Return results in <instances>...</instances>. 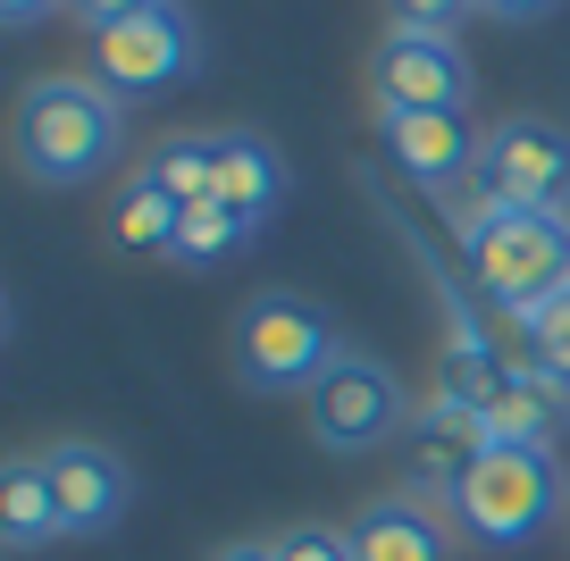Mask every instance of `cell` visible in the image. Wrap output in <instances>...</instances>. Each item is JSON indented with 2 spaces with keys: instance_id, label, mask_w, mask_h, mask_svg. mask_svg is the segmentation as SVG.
Here are the masks:
<instances>
[{
  "instance_id": "cell-1",
  "label": "cell",
  "mask_w": 570,
  "mask_h": 561,
  "mask_svg": "<svg viewBox=\"0 0 570 561\" xmlns=\"http://www.w3.org/2000/svg\"><path fill=\"white\" fill-rule=\"evenodd\" d=\"M118 92L101 76H42L18 101V168L35 185H92L118 159Z\"/></svg>"
},
{
  "instance_id": "cell-2",
  "label": "cell",
  "mask_w": 570,
  "mask_h": 561,
  "mask_svg": "<svg viewBox=\"0 0 570 561\" xmlns=\"http://www.w3.org/2000/svg\"><path fill=\"white\" fill-rule=\"evenodd\" d=\"M462 244H470L479 294L520 318H537L570 285V218L562 210H495V201H479Z\"/></svg>"
},
{
  "instance_id": "cell-3",
  "label": "cell",
  "mask_w": 570,
  "mask_h": 561,
  "mask_svg": "<svg viewBox=\"0 0 570 561\" xmlns=\"http://www.w3.org/2000/svg\"><path fill=\"white\" fill-rule=\"evenodd\" d=\"M227 352H235V377H244L252 394H311L327 368L344 361L336 327H327L311 302H294V294H252Z\"/></svg>"
},
{
  "instance_id": "cell-4",
  "label": "cell",
  "mask_w": 570,
  "mask_h": 561,
  "mask_svg": "<svg viewBox=\"0 0 570 561\" xmlns=\"http://www.w3.org/2000/svg\"><path fill=\"white\" fill-rule=\"evenodd\" d=\"M553 511H570V503H562V470H553L546 444H487L479 470L453 494V520L479 544H520V537H537Z\"/></svg>"
},
{
  "instance_id": "cell-5",
  "label": "cell",
  "mask_w": 570,
  "mask_h": 561,
  "mask_svg": "<svg viewBox=\"0 0 570 561\" xmlns=\"http://www.w3.org/2000/svg\"><path fill=\"white\" fill-rule=\"evenodd\" d=\"M479 201L495 210H570V135L553 118H503L479 135Z\"/></svg>"
},
{
  "instance_id": "cell-6",
  "label": "cell",
  "mask_w": 570,
  "mask_h": 561,
  "mask_svg": "<svg viewBox=\"0 0 570 561\" xmlns=\"http://www.w3.org/2000/svg\"><path fill=\"white\" fill-rule=\"evenodd\" d=\"M303 411H311V436H320L327 453H370V444H386L394 427H403V386H394V368L344 352L320 386L303 394Z\"/></svg>"
},
{
  "instance_id": "cell-7",
  "label": "cell",
  "mask_w": 570,
  "mask_h": 561,
  "mask_svg": "<svg viewBox=\"0 0 570 561\" xmlns=\"http://www.w3.org/2000/svg\"><path fill=\"white\" fill-rule=\"evenodd\" d=\"M370 92H377V118H386V109H453V118H462L470 59H462L453 35H411V26H394L370 51Z\"/></svg>"
},
{
  "instance_id": "cell-8",
  "label": "cell",
  "mask_w": 570,
  "mask_h": 561,
  "mask_svg": "<svg viewBox=\"0 0 570 561\" xmlns=\"http://www.w3.org/2000/svg\"><path fill=\"white\" fill-rule=\"evenodd\" d=\"M194 26H185L177 0H160V9H142L135 26H109V35H92V76H101L109 92H160L177 85L185 68H194Z\"/></svg>"
},
{
  "instance_id": "cell-9",
  "label": "cell",
  "mask_w": 570,
  "mask_h": 561,
  "mask_svg": "<svg viewBox=\"0 0 570 561\" xmlns=\"http://www.w3.org/2000/svg\"><path fill=\"white\" fill-rule=\"evenodd\" d=\"M42 461H51L68 537H101V528H118V511H126V461L109 453V444H51Z\"/></svg>"
},
{
  "instance_id": "cell-10",
  "label": "cell",
  "mask_w": 570,
  "mask_h": 561,
  "mask_svg": "<svg viewBox=\"0 0 570 561\" xmlns=\"http://www.w3.org/2000/svg\"><path fill=\"white\" fill-rule=\"evenodd\" d=\"M386 142L394 168L411 185H453V176H479V135L453 109H386Z\"/></svg>"
},
{
  "instance_id": "cell-11",
  "label": "cell",
  "mask_w": 570,
  "mask_h": 561,
  "mask_svg": "<svg viewBox=\"0 0 570 561\" xmlns=\"http://www.w3.org/2000/svg\"><path fill=\"white\" fill-rule=\"evenodd\" d=\"M562 411H570V386L529 352V361L503 377V394L479 411V427H487V444H546L553 427H562Z\"/></svg>"
},
{
  "instance_id": "cell-12",
  "label": "cell",
  "mask_w": 570,
  "mask_h": 561,
  "mask_svg": "<svg viewBox=\"0 0 570 561\" xmlns=\"http://www.w3.org/2000/svg\"><path fill=\"white\" fill-rule=\"evenodd\" d=\"M487 453V427L470 420V411H445V403H428V420L411 427V494H462V478L479 470Z\"/></svg>"
},
{
  "instance_id": "cell-13",
  "label": "cell",
  "mask_w": 570,
  "mask_h": 561,
  "mask_svg": "<svg viewBox=\"0 0 570 561\" xmlns=\"http://www.w3.org/2000/svg\"><path fill=\"white\" fill-rule=\"evenodd\" d=\"M344 537H353V561H445V528H436V511L403 503V494L370 503Z\"/></svg>"
},
{
  "instance_id": "cell-14",
  "label": "cell",
  "mask_w": 570,
  "mask_h": 561,
  "mask_svg": "<svg viewBox=\"0 0 570 561\" xmlns=\"http://www.w3.org/2000/svg\"><path fill=\"white\" fill-rule=\"evenodd\" d=\"M210 201H227L244 227H261V218L285 201V159L268 151L261 135H218V185H210Z\"/></svg>"
},
{
  "instance_id": "cell-15",
  "label": "cell",
  "mask_w": 570,
  "mask_h": 561,
  "mask_svg": "<svg viewBox=\"0 0 570 561\" xmlns=\"http://www.w3.org/2000/svg\"><path fill=\"white\" fill-rule=\"evenodd\" d=\"M51 537H68L51 461L26 453V461H9V478H0V544H18V553H26V544H51Z\"/></svg>"
},
{
  "instance_id": "cell-16",
  "label": "cell",
  "mask_w": 570,
  "mask_h": 561,
  "mask_svg": "<svg viewBox=\"0 0 570 561\" xmlns=\"http://www.w3.org/2000/svg\"><path fill=\"white\" fill-rule=\"evenodd\" d=\"M177 218L185 201H168L151 176H135L118 194V210H109V235H118V252H177Z\"/></svg>"
},
{
  "instance_id": "cell-17",
  "label": "cell",
  "mask_w": 570,
  "mask_h": 561,
  "mask_svg": "<svg viewBox=\"0 0 570 561\" xmlns=\"http://www.w3.org/2000/svg\"><path fill=\"white\" fill-rule=\"evenodd\" d=\"M135 176H151L168 201H210V185H218V135H168Z\"/></svg>"
},
{
  "instance_id": "cell-18",
  "label": "cell",
  "mask_w": 570,
  "mask_h": 561,
  "mask_svg": "<svg viewBox=\"0 0 570 561\" xmlns=\"http://www.w3.org/2000/svg\"><path fill=\"white\" fill-rule=\"evenodd\" d=\"M244 244H252V227L227 210V201H185V218H177V252H168V260L210 268V260H235Z\"/></svg>"
},
{
  "instance_id": "cell-19",
  "label": "cell",
  "mask_w": 570,
  "mask_h": 561,
  "mask_svg": "<svg viewBox=\"0 0 570 561\" xmlns=\"http://www.w3.org/2000/svg\"><path fill=\"white\" fill-rule=\"evenodd\" d=\"M268 553L277 561H353V537H344V528H320V520H294V528L268 537Z\"/></svg>"
},
{
  "instance_id": "cell-20",
  "label": "cell",
  "mask_w": 570,
  "mask_h": 561,
  "mask_svg": "<svg viewBox=\"0 0 570 561\" xmlns=\"http://www.w3.org/2000/svg\"><path fill=\"white\" fill-rule=\"evenodd\" d=\"M529 352H537V361H546L553 377L570 386V285H562V294H553L546 311L529 318Z\"/></svg>"
},
{
  "instance_id": "cell-21",
  "label": "cell",
  "mask_w": 570,
  "mask_h": 561,
  "mask_svg": "<svg viewBox=\"0 0 570 561\" xmlns=\"http://www.w3.org/2000/svg\"><path fill=\"white\" fill-rule=\"evenodd\" d=\"M470 9H479V0H394V26H411V35H453Z\"/></svg>"
},
{
  "instance_id": "cell-22",
  "label": "cell",
  "mask_w": 570,
  "mask_h": 561,
  "mask_svg": "<svg viewBox=\"0 0 570 561\" xmlns=\"http://www.w3.org/2000/svg\"><path fill=\"white\" fill-rule=\"evenodd\" d=\"M68 9L92 26V35H109V26H135L142 9H160V0H68Z\"/></svg>"
},
{
  "instance_id": "cell-23",
  "label": "cell",
  "mask_w": 570,
  "mask_h": 561,
  "mask_svg": "<svg viewBox=\"0 0 570 561\" xmlns=\"http://www.w3.org/2000/svg\"><path fill=\"white\" fill-rule=\"evenodd\" d=\"M42 9H51V0H0V26H18V35H26V26H35Z\"/></svg>"
},
{
  "instance_id": "cell-24",
  "label": "cell",
  "mask_w": 570,
  "mask_h": 561,
  "mask_svg": "<svg viewBox=\"0 0 570 561\" xmlns=\"http://www.w3.org/2000/svg\"><path fill=\"white\" fill-rule=\"evenodd\" d=\"M479 9H495V18H546L553 0H479Z\"/></svg>"
},
{
  "instance_id": "cell-25",
  "label": "cell",
  "mask_w": 570,
  "mask_h": 561,
  "mask_svg": "<svg viewBox=\"0 0 570 561\" xmlns=\"http://www.w3.org/2000/svg\"><path fill=\"white\" fill-rule=\"evenodd\" d=\"M218 561H277V553H268V544H227Z\"/></svg>"
}]
</instances>
